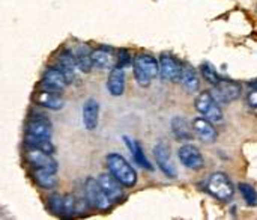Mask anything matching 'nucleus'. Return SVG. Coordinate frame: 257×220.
Wrapping results in <instances>:
<instances>
[{
    "label": "nucleus",
    "mask_w": 257,
    "mask_h": 220,
    "mask_svg": "<svg viewBox=\"0 0 257 220\" xmlns=\"http://www.w3.org/2000/svg\"><path fill=\"white\" fill-rule=\"evenodd\" d=\"M105 165L108 174L113 175L123 187H134L137 183V172L136 169L126 162V159L117 153H110L105 157Z\"/></svg>",
    "instance_id": "nucleus-1"
},
{
    "label": "nucleus",
    "mask_w": 257,
    "mask_h": 220,
    "mask_svg": "<svg viewBox=\"0 0 257 220\" xmlns=\"http://www.w3.org/2000/svg\"><path fill=\"white\" fill-rule=\"evenodd\" d=\"M136 82L146 88L152 83V80L160 74V63L151 54H137L133 62Z\"/></svg>",
    "instance_id": "nucleus-2"
},
{
    "label": "nucleus",
    "mask_w": 257,
    "mask_h": 220,
    "mask_svg": "<svg viewBox=\"0 0 257 220\" xmlns=\"http://www.w3.org/2000/svg\"><path fill=\"white\" fill-rule=\"evenodd\" d=\"M86 199H77L74 195H53L48 199V207L56 216L62 217H72L75 213L81 211Z\"/></svg>",
    "instance_id": "nucleus-3"
},
{
    "label": "nucleus",
    "mask_w": 257,
    "mask_h": 220,
    "mask_svg": "<svg viewBox=\"0 0 257 220\" xmlns=\"http://www.w3.org/2000/svg\"><path fill=\"white\" fill-rule=\"evenodd\" d=\"M206 189L208 192L217 198L218 201H223V202H227L233 198V193H235V186L233 183L230 181V178L223 174V172H215L209 177L208 180V184H206Z\"/></svg>",
    "instance_id": "nucleus-4"
},
{
    "label": "nucleus",
    "mask_w": 257,
    "mask_h": 220,
    "mask_svg": "<svg viewBox=\"0 0 257 220\" xmlns=\"http://www.w3.org/2000/svg\"><path fill=\"white\" fill-rule=\"evenodd\" d=\"M196 110L211 122L223 121V110L220 107V103L212 97L209 91L199 94V97L196 98Z\"/></svg>",
    "instance_id": "nucleus-5"
},
{
    "label": "nucleus",
    "mask_w": 257,
    "mask_h": 220,
    "mask_svg": "<svg viewBox=\"0 0 257 220\" xmlns=\"http://www.w3.org/2000/svg\"><path fill=\"white\" fill-rule=\"evenodd\" d=\"M84 195H86L87 204L98 211H107L111 207V202L108 201V198L102 192L98 180H95L92 177H89L84 181Z\"/></svg>",
    "instance_id": "nucleus-6"
},
{
    "label": "nucleus",
    "mask_w": 257,
    "mask_h": 220,
    "mask_svg": "<svg viewBox=\"0 0 257 220\" xmlns=\"http://www.w3.org/2000/svg\"><path fill=\"white\" fill-rule=\"evenodd\" d=\"M26 162L33 168V169H41L47 172L57 174L59 165L53 154H48L45 151L36 150V148H27L26 150Z\"/></svg>",
    "instance_id": "nucleus-7"
},
{
    "label": "nucleus",
    "mask_w": 257,
    "mask_h": 220,
    "mask_svg": "<svg viewBox=\"0 0 257 220\" xmlns=\"http://www.w3.org/2000/svg\"><path fill=\"white\" fill-rule=\"evenodd\" d=\"M211 94L220 104H229L241 97V85L233 80L221 79L218 83L214 85Z\"/></svg>",
    "instance_id": "nucleus-8"
},
{
    "label": "nucleus",
    "mask_w": 257,
    "mask_h": 220,
    "mask_svg": "<svg viewBox=\"0 0 257 220\" xmlns=\"http://www.w3.org/2000/svg\"><path fill=\"white\" fill-rule=\"evenodd\" d=\"M68 85H69L68 79L65 77V74L57 66L45 69V72L42 76V80H41L42 89L57 92V94H62L68 88Z\"/></svg>",
    "instance_id": "nucleus-9"
},
{
    "label": "nucleus",
    "mask_w": 257,
    "mask_h": 220,
    "mask_svg": "<svg viewBox=\"0 0 257 220\" xmlns=\"http://www.w3.org/2000/svg\"><path fill=\"white\" fill-rule=\"evenodd\" d=\"M178 157H179L181 163L191 171H199L205 165L203 156L199 151V148H196L194 145H190V143H185L184 146L179 148Z\"/></svg>",
    "instance_id": "nucleus-10"
},
{
    "label": "nucleus",
    "mask_w": 257,
    "mask_h": 220,
    "mask_svg": "<svg viewBox=\"0 0 257 220\" xmlns=\"http://www.w3.org/2000/svg\"><path fill=\"white\" fill-rule=\"evenodd\" d=\"M160 63V76L167 80V82H179L181 80V72H182V63L170 56V54H163L158 60Z\"/></svg>",
    "instance_id": "nucleus-11"
},
{
    "label": "nucleus",
    "mask_w": 257,
    "mask_h": 220,
    "mask_svg": "<svg viewBox=\"0 0 257 220\" xmlns=\"http://www.w3.org/2000/svg\"><path fill=\"white\" fill-rule=\"evenodd\" d=\"M51 134H53V127L48 118H45L44 115H36L29 119L26 125V136L51 139Z\"/></svg>",
    "instance_id": "nucleus-12"
},
{
    "label": "nucleus",
    "mask_w": 257,
    "mask_h": 220,
    "mask_svg": "<svg viewBox=\"0 0 257 220\" xmlns=\"http://www.w3.org/2000/svg\"><path fill=\"white\" fill-rule=\"evenodd\" d=\"M98 183L102 189V192L105 193V196L108 198V201L111 204H116L119 202L122 198H123V186L110 174H101L98 178Z\"/></svg>",
    "instance_id": "nucleus-13"
},
{
    "label": "nucleus",
    "mask_w": 257,
    "mask_h": 220,
    "mask_svg": "<svg viewBox=\"0 0 257 220\" xmlns=\"http://www.w3.org/2000/svg\"><path fill=\"white\" fill-rule=\"evenodd\" d=\"M154 157L155 162L158 165V168L161 169V172L169 177V178H176V169L172 165L170 160V148L169 145H166L164 142H160L154 146Z\"/></svg>",
    "instance_id": "nucleus-14"
},
{
    "label": "nucleus",
    "mask_w": 257,
    "mask_h": 220,
    "mask_svg": "<svg viewBox=\"0 0 257 220\" xmlns=\"http://www.w3.org/2000/svg\"><path fill=\"white\" fill-rule=\"evenodd\" d=\"M81 119L86 130L93 131L99 122V103L95 98H87L81 109Z\"/></svg>",
    "instance_id": "nucleus-15"
},
{
    "label": "nucleus",
    "mask_w": 257,
    "mask_h": 220,
    "mask_svg": "<svg viewBox=\"0 0 257 220\" xmlns=\"http://www.w3.org/2000/svg\"><path fill=\"white\" fill-rule=\"evenodd\" d=\"M125 71L123 68L113 66L107 77V91L113 97H120L125 92Z\"/></svg>",
    "instance_id": "nucleus-16"
},
{
    "label": "nucleus",
    "mask_w": 257,
    "mask_h": 220,
    "mask_svg": "<svg viewBox=\"0 0 257 220\" xmlns=\"http://www.w3.org/2000/svg\"><path fill=\"white\" fill-rule=\"evenodd\" d=\"M193 130L194 133L203 140V142H208V143H212L217 140L218 137V133L215 130V127L212 125L211 121H208L206 118H196L193 121Z\"/></svg>",
    "instance_id": "nucleus-17"
},
{
    "label": "nucleus",
    "mask_w": 257,
    "mask_h": 220,
    "mask_svg": "<svg viewBox=\"0 0 257 220\" xmlns=\"http://www.w3.org/2000/svg\"><path fill=\"white\" fill-rule=\"evenodd\" d=\"M35 101H36L38 106L50 109V110H60L63 107V104H65L60 94L51 92V91H47V89L39 91L36 94V97H35Z\"/></svg>",
    "instance_id": "nucleus-18"
},
{
    "label": "nucleus",
    "mask_w": 257,
    "mask_h": 220,
    "mask_svg": "<svg viewBox=\"0 0 257 220\" xmlns=\"http://www.w3.org/2000/svg\"><path fill=\"white\" fill-rule=\"evenodd\" d=\"M57 68L65 74V77L68 79L69 83H72L77 79V63H75V57L74 53L71 51H62L57 57Z\"/></svg>",
    "instance_id": "nucleus-19"
},
{
    "label": "nucleus",
    "mask_w": 257,
    "mask_h": 220,
    "mask_svg": "<svg viewBox=\"0 0 257 220\" xmlns=\"http://www.w3.org/2000/svg\"><path fill=\"white\" fill-rule=\"evenodd\" d=\"M172 131L179 142L193 140V134H194L193 125L184 116H175L172 119Z\"/></svg>",
    "instance_id": "nucleus-20"
},
{
    "label": "nucleus",
    "mask_w": 257,
    "mask_h": 220,
    "mask_svg": "<svg viewBox=\"0 0 257 220\" xmlns=\"http://www.w3.org/2000/svg\"><path fill=\"white\" fill-rule=\"evenodd\" d=\"M179 82L182 83V86L187 92H197L200 88L199 72L191 65H182V72H181Z\"/></svg>",
    "instance_id": "nucleus-21"
},
{
    "label": "nucleus",
    "mask_w": 257,
    "mask_h": 220,
    "mask_svg": "<svg viewBox=\"0 0 257 220\" xmlns=\"http://www.w3.org/2000/svg\"><path fill=\"white\" fill-rule=\"evenodd\" d=\"M92 62H93V68H98V69H111L116 63L114 56L107 48L93 50L92 51Z\"/></svg>",
    "instance_id": "nucleus-22"
},
{
    "label": "nucleus",
    "mask_w": 257,
    "mask_h": 220,
    "mask_svg": "<svg viewBox=\"0 0 257 220\" xmlns=\"http://www.w3.org/2000/svg\"><path fill=\"white\" fill-rule=\"evenodd\" d=\"M123 139H125V143H126V146L130 148L131 154H133V159H134V162H136L139 166H142L143 169L152 171V169H154V166L149 163L148 157L145 156V151H143L142 145H140L137 140H131V139H130V137H126V136H125Z\"/></svg>",
    "instance_id": "nucleus-23"
},
{
    "label": "nucleus",
    "mask_w": 257,
    "mask_h": 220,
    "mask_svg": "<svg viewBox=\"0 0 257 220\" xmlns=\"http://www.w3.org/2000/svg\"><path fill=\"white\" fill-rule=\"evenodd\" d=\"M75 57V63L78 71L81 72H90L93 68V62H92V50L87 45H81L78 47V50L74 53Z\"/></svg>",
    "instance_id": "nucleus-24"
},
{
    "label": "nucleus",
    "mask_w": 257,
    "mask_h": 220,
    "mask_svg": "<svg viewBox=\"0 0 257 220\" xmlns=\"http://www.w3.org/2000/svg\"><path fill=\"white\" fill-rule=\"evenodd\" d=\"M33 180L44 190H53L57 187V183H59L56 174L41 171V169H33Z\"/></svg>",
    "instance_id": "nucleus-25"
},
{
    "label": "nucleus",
    "mask_w": 257,
    "mask_h": 220,
    "mask_svg": "<svg viewBox=\"0 0 257 220\" xmlns=\"http://www.w3.org/2000/svg\"><path fill=\"white\" fill-rule=\"evenodd\" d=\"M24 145H26V148H36V150L45 151L48 154H54V145H53L51 139H48V137H30V136H26L24 137Z\"/></svg>",
    "instance_id": "nucleus-26"
},
{
    "label": "nucleus",
    "mask_w": 257,
    "mask_h": 220,
    "mask_svg": "<svg viewBox=\"0 0 257 220\" xmlns=\"http://www.w3.org/2000/svg\"><path fill=\"white\" fill-rule=\"evenodd\" d=\"M238 189H239V193L242 195L244 201L247 205H251V207H256L257 205V192L256 189L247 183H239L238 184Z\"/></svg>",
    "instance_id": "nucleus-27"
},
{
    "label": "nucleus",
    "mask_w": 257,
    "mask_h": 220,
    "mask_svg": "<svg viewBox=\"0 0 257 220\" xmlns=\"http://www.w3.org/2000/svg\"><path fill=\"white\" fill-rule=\"evenodd\" d=\"M200 72H202L203 79H205L208 83H211V85H215V83H218V82L221 80L220 74L217 72V69H215L211 63H203V65L200 66Z\"/></svg>",
    "instance_id": "nucleus-28"
},
{
    "label": "nucleus",
    "mask_w": 257,
    "mask_h": 220,
    "mask_svg": "<svg viewBox=\"0 0 257 220\" xmlns=\"http://www.w3.org/2000/svg\"><path fill=\"white\" fill-rule=\"evenodd\" d=\"M130 62H131V57H130L128 51L122 50V51H120V57H119V63H117V66H119V68H125Z\"/></svg>",
    "instance_id": "nucleus-29"
},
{
    "label": "nucleus",
    "mask_w": 257,
    "mask_h": 220,
    "mask_svg": "<svg viewBox=\"0 0 257 220\" xmlns=\"http://www.w3.org/2000/svg\"><path fill=\"white\" fill-rule=\"evenodd\" d=\"M248 103H250L253 107H257V89H254V91L248 95Z\"/></svg>",
    "instance_id": "nucleus-30"
},
{
    "label": "nucleus",
    "mask_w": 257,
    "mask_h": 220,
    "mask_svg": "<svg viewBox=\"0 0 257 220\" xmlns=\"http://www.w3.org/2000/svg\"><path fill=\"white\" fill-rule=\"evenodd\" d=\"M250 85H251V88H254V89H257V80H256V82H251Z\"/></svg>",
    "instance_id": "nucleus-31"
}]
</instances>
